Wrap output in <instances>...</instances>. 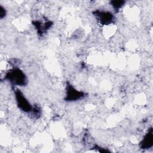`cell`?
I'll use <instances>...</instances> for the list:
<instances>
[{
  "mask_svg": "<svg viewBox=\"0 0 153 153\" xmlns=\"http://www.w3.org/2000/svg\"><path fill=\"white\" fill-rule=\"evenodd\" d=\"M6 78L13 84L17 85H24L26 82L25 74L19 69H13L7 74Z\"/></svg>",
  "mask_w": 153,
  "mask_h": 153,
  "instance_id": "obj_1",
  "label": "cell"
},
{
  "mask_svg": "<svg viewBox=\"0 0 153 153\" xmlns=\"http://www.w3.org/2000/svg\"><path fill=\"white\" fill-rule=\"evenodd\" d=\"M16 96L19 108L24 112H30L32 109L31 106L20 90H17L16 92Z\"/></svg>",
  "mask_w": 153,
  "mask_h": 153,
  "instance_id": "obj_2",
  "label": "cell"
},
{
  "mask_svg": "<svg viewBox=\"0 0 153 153\" xmlns=\"http://www.w3.org/2000/svg\"><path fill=\"white\" fill-rule=\"evenodd\" d=\"M94 15L97 19L103 25L110 24L113 21L114 16L112 13L108 11H96Z\"/></svg>",
  "mask_w": 153,
  "mask_h": 153,
  "instance_id": "obj_3",
  "label": "cell"
},
{
  "mask_svg": "<svg viewBox=\"0 0 153 153\" xmlns=\"http://www.w3.org/2000/svg\"><path fill=\"white\" fill-rule=\"evenodd\" d=\"M153 135H152V129L151 128L148 133L145 135L143 140L141 142V147L143 148H149L152 146L153 142Z\"/></svg>",
  "mask_w": 153,
  "mask_h": 153,
  "instance_id": "obj_4",
  "label": "cell"
},
{
  "mask_svg": "<svg viewBox=\"0 0 153 153\" xmlns=\"http://www.w3.org/2000/svg\"><path fill=\"white\" fill-rule=\"evenodd\" d=\"M67 96V99L70 101L76 100L82 97L83 96V93L82 92L78 91L72 87H70L68 89Z\"/></svg>",
  "mask_w": 153,
  "mask_h": 153,
  "instance_id": "obj_5",
  "label": "cell"
},
{
  "mask_svg": "<svg viewBox=\"0 0 153 153\" xmlns=\"http://www.w3.org/2000/svg\"><path fill=\"white\" fill-rule=\"evenodd\" d=\"M125 3V2L124 1H112L111 2V4H112V5L113 6L115 10H118V9H120L123 5V4Z\"/></svg>",
  "mask_w": 153,
  "mask_h": 153,
  "instance_id": "obj_6",
  "label": "cell"
}]
</instances>
